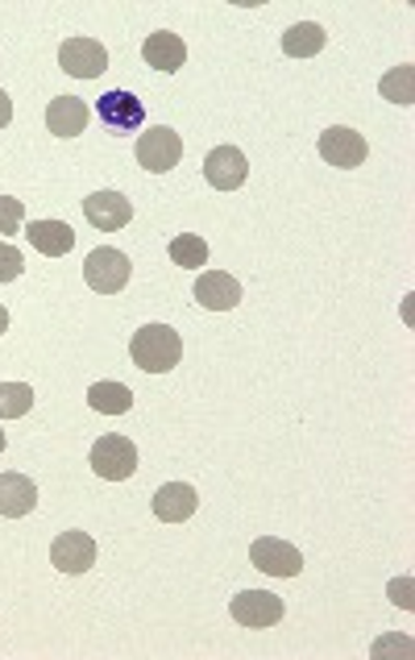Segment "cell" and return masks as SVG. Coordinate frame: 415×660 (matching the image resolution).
<instances>
[{"instance_id": "cell-1", "label": "cell", "mask_w": 415, "mask_h": 660, "mask_svg": "<svg viewBox=\"0 0 415 660\" xmlns=\"http://www.w3.org/2000/svg\"><path fill=\"white\" fill-rule=\"evenodd\" d=\"M133 366L146 370V374H170L179 358H183V337L170 328V324H146L137 328L130 340Z\"/></svg>"}, {"instance_id": "cell-2", "label": "cell", "mask_w": 415, "mask_h": 660, "mask_svg": "<svg viewBox=\"0 0 415 660\" xmlns=\"http://www.w3.org/2000/svg\"><path fill=\"white\" fill-rule=\"evenodd\" d=\"M130 254H121V249L113 246H100L88 254V262H83V279H88V287L92 291H100V295H116V291H125V283H130Z\"/></svg>"}, {"instance_id": "cell-3", "label": "cell", "mask_w": 415, "mask_h": 660, "mask_svg": "<svg viewBox=\"0 0 415 660\" xmlns=\"http://www.w3.org/2000/svg\"><path fill=\"white\" fill-rule=\"evenodd\" d=\"M92 470L104 478V482H125L137 473V449H133L130 436L109 433L100 436L92 445Z\"/></svg>"}, {"instance_id": "cell-4", "label": "cell", "mask_w": 415, "mask_h": 660, "mask_svg": "<svg viewBox=\"0 0 415 660\" xmlns=\"http://www.w3.org/2000/svg\"><path fill=\"white\" fill-rule=\"evenodd\" d=\"M179 158H183V137L167 125H158V130H146L137 137V163L150 170V175H167V170L179 167Z\"/></svg>"}, {"instance_id": "cell-5", "label": "cell", "mask_w": 415, "mask_h": 660, "mask_svg": "<svg viewBox=\"0 0 415 660\" xmlns=\"http://www.w3.org/2000/svg\"><path fill=\"white\" fill-rule=\"evenodd\" d=\"M58 67L76 79H100L109 71V51L96 38H67L58 46Z\"/></svg>"}, {"instance_id": "cell-6", "label": "cell", "mask_w": 415, "mask_h": 660, "mask_svg": "<svg viewBox=\"0 0 415 660\" xmlns=\"http://www.w3.org/2000/svg\"><path fill=\"white\" fill-rule=\"evenodd\" d=\"M366 154H370L366 137H361L358 130H349V125H328V130L321 133V158L328 167L354 170L366 163Z\"/></svg>"}, {"instance_id": "cell-7", "label": "cell", "mask_w": 415, "mask_h": 660, "mask_svg": "<svg viewBox=\"0 0 415 660\" xmlns=\"http://www.w3.org/2000/svg\"><path fill=\"white\" fill-rule=\"evenodd\" d=\"M249 561H254V569L270 573V578H300L303 552L295 545H287V540L262 536V540H254V545H249Z\"/></svg>"}, {"instance_id": "cell-8", "label": "cell", "mask_w": 415, "mask_h": 660, "mask_svg": "<svg viewBox=\"0 0 415 660\" xmlns=\"http://www.w3.org/2000/svg\"><path fill=\"white\" fill-rule=\"evenodd\" d=\"M228 611H233V619L242 627H274L287 615V603L279 594H270V590H242L228 603Z\"/></svg>"}, {"instance_id": "cell-9", "label": "cell", "mask_w": 415, "mask_h": 660, "mask_svg": "<svg viewBox=\"0 0 415 660\" xmlns=\"http://www.w3.org/2000/svg\"><path fill=\"white\" fill-rule=\"evenodd\" d=\"M96 540L88 536V532H58L55 545H51V566L58 569V573H88V569L96 566Z\"/></svg>"}, {"instance_id": "cell-10", "label": "cell", "mask_w": 415, "mask_h": 660, "mask_svg": "<svg viewBox=\"0 0 415 660\" xmlns=\"http://www.w3.org/2000/svg\"><path fill=\"white\" fill-rule=\"evenodd\" d=\"M204 179L216 191H237L249 179V163L237 146H216L204 158Z\"/></svg>"}, {"instance_id": "cell-11", "label": "cell", "mask_w": 415, "mask_h": 660, "mask_svg": "<svg viewBox=\"0 0 415 660\" xmlns=\"http://www.w3.org/2000/svg\"><path fill=\"white\" fill-rule=\"evenodd\" d=\"M83 216H88V225L100 228V233H116V228H125L133 221V204L121 191H92V195L83 200Z\"/></svg>"}, {"instance_id": "cell-12", "label": "cell", "mask_w": 415, "mask_h": 660, "mask_svg": "<svg viewBox=\"0 0 415 660\" xmlns=\"http://www.w3.org/2000/svg\"><path fill=\"white\" fill-rule=\"evenodd\" d=\"M96 113H100V125H109L113 133H133L146 121V104L133 92H104Z\"/></svg>"}, {"instance_id": "cell-13", "label": "cell", "mask_w": 415, "mask_h": 660, "mask_svg": "<svg viewBox=\"0 0 415 660\" xmlns=\"http://www.w3.org/2000/svg\"><path fill=\"white\" fill-rule=\"evenodd\" d=\"M88 100H79V96H55L51 104H46V130L55 133V137H79V133L88 130Z\"/></svg>"}, {"instance_id": "cell-14", "label": "cell", "mask_w": 415, "mask_h": 660, "mask_svg": "<svg viewBox=\"0 0 415 660\" xmlns=\"http://www.w3.org/2000/svg\"><path fill=\"white\" fill-rule=\"evenodd\" d=\"M195 303L208 307V312H233L242 303V283L225 270H208L195 283Z\"/></svg>"}, {"instance_id": "cell-15", "label": "cell", "mask_w": 415, "mask_h": 660, "mask_svg": "<svg viewBox=\"0 0 415 660\" xmlns=\"http://www.w3.org/2000/svg\"><path fill=\"white\" fill-rule=\"evenodd\" d=\"M195 507H200V494H195L191 482H167L162 491L154 494V515L162 524H183V519L195 515Z\"/></svg>"}, {"instance_id": "cell-16", "label": "cell", "mask_w": 415, "mask_h": 660, "mask_svg": "<svg viewBox=\"0 0 415 660\" xmlns=\"http://www.w3.org/2000/svg\"><path fill=\"white\" fill-rule=\"evenodd\" d=\"M142 58L150 63L154 71H167V76H175V71L188 63V42L179 38V34H170V30H158V34H150V38H146V46H142Z\"/></svg>"}, {"instance_id": "cell-17", "label": "cell", "mask_w": 415, "mask_h": 660, "mask_svg": "<svg viewBox=\"0 0 415 660\" xmlns=\"http://www.w3.org/2000/svg\"><path fill=\"white\" fill-rule=\"evenodd\" d=\"M38 507V486L25 473H0V515L4 519H21Z\"/></svg>"}, {"instance_id": "cell-18", "label": "cell", "mask_w": 415, "mask_h": 660, "mask_svg": "<svg viewBox=\"0 0 415 660\" xmlns=\"http://www.w3.org/2000/svg\"><path fill=\"white\" fill-rule=\"evenodd\" d=\"M25 237L46 258H63V254H71V246H76V228L67 225V221H34V225L25 228Z\"/></svg>"}, {"instance_id": "cell-19", "label": "cell", "mask_w": 415, "mask_h": 660, "mask_svg": "<svg viewBox=\"0 0 415 660\" xmlns=\"http://www.w3.org/2000/svg\"><path fill=\"white\" fill-rule=\"evenodd\" d=\"M324 30L316 25V21H300V25H291L283 34V51L291 58H312V55H321L324 51Z\"/></svg>"}, {"instance_id": "cell-20", "label": "cell", "mask_w": 415, "mask_h": 660, "mask_svg": "<svg viewBox=\"0 0 415 660\" xmlns=\"http://www.w3.org/2000/svg\"><path fill=\"white\" fill-rule=\"evenodd\" d=\"M88 403L100 415H125L133 412V391L125 382H96L92 391H88Z\"/></svg>"}, {"instance_id": "cell-21", "label": "cell", "mask_w": 415, "mask_h": 660, "mask_svg": "<svg viewBox=\"0 0 415 660\" xmlns=\"http://www.w3.org/2000/svg\"><path fill=\"white\" fill-rule=\"evenodd\" d=\"M170 262L183 266V270H200L208 262V242L200 233H179L170 237Z\"/></svg>"}, {"instance_id": "cell-22", "label": "cell", "mask_w": 415, "mask_h": 660, "mask_svg": "<svg viewBox=\"0 0 415 660\" xmlns=\"http://www.w3.org/2000/svg\"><path fill=\"white\" fill-rule=\"evenodd\" d=\"M378 88H382V96H386L391 104H415V67L412 63H403L395 71H386Z\"/></svg>"}, {"instance_id": "cell-23", "label": "cell", "mask_w": 415, "mask_h": 660, "mask_svg": "<svg viewBox=\"0 0 415 660\" xmlns=\"http://www.w3.org/2000/svg\"><path fill=\"white\" fill-rule=\"evenodd\" d=\"M34 407V387L25 382H0V420H21Z\"/></svg>"}, {"instance_id": "cell-24", "label": "cell", "mask_w": 415, "mask_h": 660, "mask_svg": "<svg viewBox=\"0 0 415 660\" xmlns=\"http://www.w3.org/2000/svg\"><path fill=\"white\" fill-rule=\"evenodd\" d=\"M21 221H25V204L13 195H0V242L21 233Z\"/></svg>"}, {"instance_id": "cell-25", "label": "cell", "mask_w": 415, "mask_h": 660, "mask_svg": "<svg viewBox=\"0 0 415 660\" xmlns=\"http://www.w3.org/2000/svg\"><path fill=\"white\" fill-rule=\"evenodd\" d=\"M21 270H25L21 249L9 246V242H0V283H13V279H21Z\"/></svg>"}, {"instance_id": "cell-26", "label": "cell", "mask_w": 415, "mask_h": 660, "mask_svg": "<svg viewBox=\"0 0 415 660\" xmlns=\"http://www.w3.org/2000/svg\"><path fill=\"white\" fill-rule=\"evenodd\" d=\"M391 599L399 606H412V582H391Z\"/></svg>"}, {"instance_id": "cell-27", "label": "cell", "mask_w": 415, "mask_h": 660, "mask_svg": "<svg viewBox=\"0 0 415 660\" xmlns=\"http://www.w3.org/2000/svg\"><path fill=\"white\" fill-rule=\"evenodd\" d=\"M13 121V100H9V92H0V130Z\"/></svg>"}, {"instance_id": "cell-28", "label": "cell", "mask_w": 415, "mask_h": 660, "mask_svg": "<svg viewBox=\"0 0 415 660\" xmlns=\"http://www.w3.org/2000/svg\"><path fill=\"white\" fill-rule=\"evenodd\" d=\"M4 328H9V312H4V307H0V333H4Z\"/></svg>"}, {"instance_id": "cell-29", "label": "cell", "mask_w": 415, "mask_h": 660, "mask_svg": "<svg viewBox=\"0 0 415 660\" xmlns=\"http://www.w3.org/2000/svg\"><path fill=\"white\" fill-rule=\"evenodd\" d=\"M0 454H4V433H0Z\"/></svg>"}]
</instances>
